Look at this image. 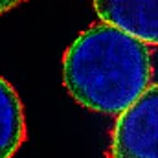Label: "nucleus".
Returning a JSON list of instances; mask_svg holds the SVG:
<instances>
[{"instance_id": "f257e3e1", "label": "nucleus", "mask_w": 158, "mask_h": 158, "mask_svg": "<svg viewBox=\"0 0 158 158\" xmlns=\"http://www.w3.org/2000/svg\"><path fill=\"white\" fill-rule=\"evenodd\" d=\"M155 83V46L98 22L63 55V85L86 110L118 116Z\"/></svg>"}, {"instance_id": "f03ea898", "label": "nucleus", "mask_w": 158, "mask_h": 158, "mask_svg": "<svg viewBox=\"0 0 158 158\" xmlns=\"http://www.w3.org/2000/svg\"><path fill=\"white\" fill-rule=\"evenodd\" d=\"M109 158H158V86L153 83L116 116Z\"/></svg>"}, {"instance_id": "7ed1b4c3", "label": "nucleus", "mask_w": 158, "mask_h": 158, "mask_svg": "<svg viewBox=\"0 0 158 158\" xmlns=\"http://www.w3.org/2000/svg\"><path fill=\"white\" fill-rule=\"evenodd\" d=\"M101 22L156 46L158 42V0H92Z\"/></svg>"}, {"instance_id": "20e7f679", "label": "nucleus", "mask_w": 158, "mask_h": 158, "mask_svg": "<svg viewBox=\"0 0 158 158\" xmlns=\"http://www.w3.org/2000/svg\"><path fill=\"white\" fill-rule=\"evenodd\" d=\"M26 140L24 105L19 92L0 76V158H13Z\"/></svg>"}, {"instance_id": "39448f33", "label": "nucleus", "mask_w": 158, "mask_h": 158, "mask_svg": "<svg viewBox=\"0 0 158 158\" xmlns=\"http://www.w3.org/2000/svg\"><path fill=\"white\" fill-rule=\"evenodd\" d=\"M22 2H24V0H0V15H4V13L15 9V7L20 6Z\"/></svg>"}]
</instances>
